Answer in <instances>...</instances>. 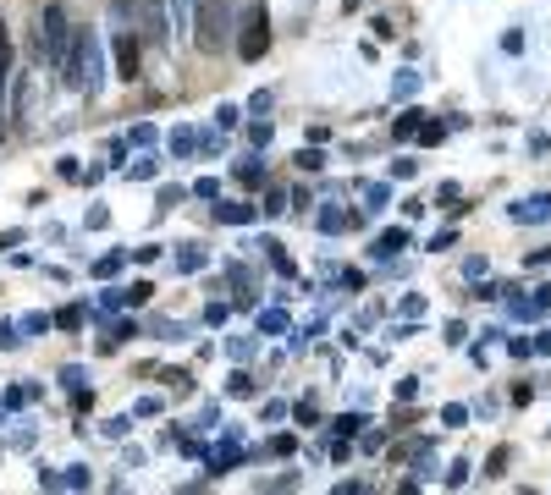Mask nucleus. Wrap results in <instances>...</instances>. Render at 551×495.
<instances>
[{
    "label": "nucleus",
    "mask_w": 551,
    "mask_h": 495,
    "mask_svg": "<svg viewBox=\"0 0 551 495\" xmlns=\"http://www.w3.org/2000/svg\"><path fill=\"white\" fill-rule=\"evenodd\" d=\"M100 66H94V33H72V50H66V61H61V78H66V89H100Z\"/></svg>",
    "instance_id": "obj_2"
},
{
    "label": "nucleus",
    "mask_w": 551,
    "mask_h": 495,
    "mask_svg": "<svg viewBox=\"0 0 551 495\" xmlns=\"http://www.w3.org/2000/svg\"><path fill=\"white\" fill-rule=\"evenodd\" d=\"M116 72H121L127 83H132L138 72H144V39H138L132 28H121V33H116Z\"/></svg>",
    "instance_id": "obj_5"
},
{
    "label": "nucleus",
    "mask_w": 551,
    "mask_h": 495,
    "mask_svg": "<svg viewBox=\"0 0 551 495\" xmlns=\"http://www.w3.org/2000/svg\"><path fill=\"white\" fill-rule=\"evenodd\" d=\"M232 33V0H193V44L204 55H221Z\"/></svg>",
    "instance_id": "obj_1"
},
{
    "label": "nucleus",
    "mask_w": 551,
    "mask_h": 495,
    "mask_svg": "<svg viewBox=\"0 0 551 495\" xmlns=\"http://www.w3.org/2000/svg\"><path fill=\"white\" fill-rule=\"evenodd\" d=\"M132 12H138V23H144V33H138L144 44H166V39H171V28H166V6H160V0H132Z\"/></svg>",
    "instance_id": "obj_6"
},
{
    "label": "nucleus",
    "mask_w": 551,
    "mask_h": 495,
    "mask_svg": "<svg viewBox=\"0 0 551 495\" xmlns=\"http://www.w3.org/2000/svg\"><path fill=\"white\" fill-rule=\"evenodd\" d=\"M6 78H12V33L0 28V83H6Z\"/></svg>",
    "instance_id": "obj_7"
},
{
    "label": "nucleus",
    "mask_w": 551,
    "mask_h": 495,
    "mask_svg": "<svg viewBox=\"0 0 551 495\" xmlns=\"http://www.w3.org/2000/svg\"><path fill=\"white\" fill-rule=\"evenodd\" d=\"M66 50H72V28H66V12H61V6H44V12H39V55H44L50 66H61Z\"/></svg>",
    "instance_id": "obj_3"
},
{
    "label": "nucleus",
    "mask_w": 551,
    "mask_h": 495,
    "mask_svg": "<svg viewBox=\"0 0 551 495\" xmlns=\"http://www.w3.org/2000/svg\"><path fill=\"white\" fill-rule=\"evenodd\" d=\"M270 50V17H265V6H254L248 17H243V44H237V55L243 61H259Z\"/></svg>",
    "instance_id": "obj_4"
}]
</instances>
